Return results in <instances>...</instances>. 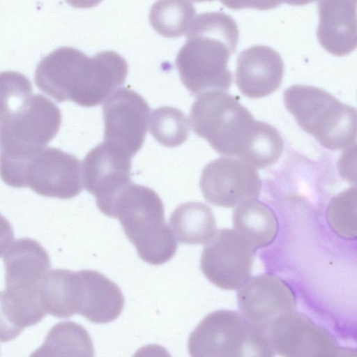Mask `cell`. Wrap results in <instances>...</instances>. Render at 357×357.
Returning a JSON list of instances; mask_svg holds the SVG:
<instances>
[{"instance_id": "22", "label": "cell", "mask_w": 357, "mask_h": 357, "mask_svg": "<svg viewBox=\"0 0 357 357\" xmlns=\"http://www.w3.org/2000/svg\"><path fill=\"white\" fill-rule=\"evenodd\" d=\"M196 15L189 0H157L151 6L149 22L160 35L176 38L188 30Z\"/></svg>"}, {"instance_id": "3", "label": "cell", "mask_w": 357, "mask_h": 357, "mask_svg": "<svg viewBox=\"0 0 357 357\" xmlns=\"http://www.w3.org/2000/svg\"><path fill=\"white\" fill-rule=\"evenodd\" d=\"M238 36L235 20L225 13L206 12L194 18L175 61L181 82L193 95L230 88L228 61Z\"/></svg>"}, {"instance_id": "11", "label": "cell", "mask_w": 357, "mask_h": 357, "mask_svg": "<svg viewBox=\"0 0 357 357\" xmlns=\"http://www.w3.org/2000/svg\"><path fill=\"white\" fill-rule=\"evenodd\" d=\"M261 181L254 167L241 159L220 158L203 169L199 186L210 204L225 208L259 196Z\"/></svg>"}, {"instance_id": "25", "label": "cell", "mask_w": 357, "mask_h": 357, "mask_svg": "<svg viewBox=\"0 0 357 357\" xmlns=\"http://www.w3.org/2000/svg\"><path fill=\"white\" fill-rule=\"evenodd\" d=\"M33 91L30 80L15 71L0 73V123L20 109Z\"/></svg>"}, {"instance_id": "2", "label": "cell", "mask_w": 357, "mask_h": 357, "mask_svg": "<svg viewBox=\"0 0 357 357\" xmlns=\"http://www.w3.org/2000/svg\"><path fill=\"white\" fill-rule=\"evenodd\" d=\"M128 73L126 61L116 52L102 51L90 57L77 48L61 47L40 61L35 84L59 102L91 107L122 86Z\"/></svg>"}, {"instance_id": "15", "label": "cell", "mask_w": 357, "mask_h": 357, "mask_svg": "<svg viewBox=\"0 0 357 357\" xmlns=\"http://www.w3.org/2000/svg\"><path fill=\"white\" fill-rule=\"evenodd\" d=\"M237 300L243 317L263 331L268 330L278 318L296 307L291 287L272 274L248 278L238 287Z\"/></svg>"}, {"instance_id": "16", "label": "cell", "mask_w": 357, "mask_h": 357, "mask_svg": "<svg viewBox=\"0 0 357 357\" xmlns=\"http://www.w3.org/2000/svg\"><path fill=\"white\" fill-rule=\"evenodd\" d=\"M284 63L278 52L265 45H255L238 56L236 84L251 98L267 96L281 85Z\"/></svg>"}, {"instance_id": "23", "label": "cell", "mask_w": 357, "mask_h": 357, "mask_svg": "<svg viewBox=\"0 0 357 357\" xmlns=\"http://www.w3.org/2000/svg\"><path fill=\"white\" fill-rule=\"evenodd\" d=\"M150 133L162 146L176 147L188 139L190 123L186 115L180 109L163 106L152 111Z\"/></svg>"}, {"instance_id": "18", "label": "cell", "mask_w": 357, "mask_h": 357, "mask_svg": "<svg viewBox=\"0 0 357 357\" xmlns=\"http://www.w3.org/2000/svg\"><path fill=\"white\" fill-rule=\"evenodd\" d=\"M317 35L321 46L337 56L350 54L357 45L356 0H319Z\"/></svg>"}, {"instance_id": "20", "label": "cell", "mask_w": 357, "mask_h": 357, "mask_svg": "<svg viewBox=\"0 0 357 357\" xmlns=\"http://www.w3.org/2000/svg\"><path fill=\"white\" fill-rule=\"evenodd\" d=\"M234 229L246 236L254 247L269 245L278 232V221L272 209L255 199L238 204L232 215Z\"/></svg>"}, {"instance_id": "21", "label": "cell", "mask_w": 357, "mask_h": 357, "mask_svg": "<svg viewBox=\"0 0 357 357\" xmlns=\"http://www.w3.org/2000/svg\"><path fill=\"white\" fill-rule=\"evenodd\" d=\"M91 338L86 329L73 321L54 325L31 356H93Z\"/></svg>"}, {"instance_id": "19", "label": "cell", "mask_w": 357, "mask_h": 357, "mask_svg": "<svg viewBox=\"0 0 357 357\" xmlns=\"http://www.w3.org/2000/svg\"><path fill=\"white\" fill-rule=\"evenodd\" d=\"M169 225L175 238L183 244H206L216 232L212 210L197 202L179 205L172 213Z\"/></svg>"}, {"instance_id": "10", "label": "cell", "mask_w": 357, "mask_h": 357, "mask_svg": "<svg viewBox=\"0 0 357 357\" xmlns=\"http://www.w3.org/2000/svg\"><path fill=\"white\" fill-rule=\"evenodd\" d=\"M149 114V105L139 93L117 89L102 107L104 142L134 156L144 144Z\"/></svg>"}, {"instance_id": "9", "label": "cell", "mask_w": 357, "mask_h": 357, "mask_svg": "<svg viewBox=\"0 0 357 357\" xmlns=\"http://www.w3.org/2000/svg\"><path fill=\"white\" fill-rule=\"evenodd\" d=\"M254 256V246L246 236L236 229H222L204 247L201 269L216 287L235 289L249 278Z\"/></svg>"}, {"instance_id": "6", "label": "cell", "mask_w": 357, "mask_h": 357, "mask_svg": "<svg viewBox=\"0 0 357 357\" xmlns=\"http://www.w3.org/2000/svg\"><path fill=\"white\" fill-rule=\"evenodd\" d=\"M287 110L323 146L341 150L355 144L357 112L320 88L295 84L284 92Z\"/></svg>"}, {"instance_id": "29", "label": "cell", "mask_w": 357, "mask_h": 357, "mask_svg": "<svg viewBox=\"0 0 357 357\" xmlns=\"http://www.w3.org/2000/svg\"><path fill=\"white\" fill-rule=\"evenodd\" d=\"M69 5L77 8H91L98 6L102 0H65Z\"/></svg>"}, {"instance_id": "12", "label": "cell", "mask_w": 357, "mask_h": 357, "mask_svg": "<svg viewBox=\"0 0 357 357\" xmlns=\"http://www.w3.org/2000/svg\"><path fill=\"white\" fill-rule=\"evenodd\" d=\"M3 262L4 291L9 297L26 305H42L40 287L50 270V261L41 245L28 238L17 239L7 250Z\"/></svg>"}, {"instance_id": "14", "label": "cell", "mask_w": 357, "mask_h": 357, "mask_svg": "<svg viewBox=\"0 0 357 357\" xmlns=\"http://www.w3.org/2000/svg\"><path fill=\"white\" fill-rule=\"evenodd\" d=\"M268 331L275 351L283 356L348 355L328 331L293 311L278 318Z\"/></svg>"}, {"instance_id": "31", "label": "cell", "mask_w": 357, "mask_h": 357, "mask_svg": "<svg viewBox=\"0 0 357 357\" xmlns=\"http://www.w3.org/2000/svg\"><path fill=\"white\" fill-rule=\"evenodd\" d=\"M195 2H198V3H200V2H205V1H214V0H192Z\"/></svg>"}, {"instance_id": "28", "label": "cell", "mask_w": 357, "mask_h": 357, "mask_svg": "<svg viewBox=\"0 0 357 357\" xmlns=\"http://www.w3.org/2000/svg\"><path fill=\"white\" fill-rule=\"evenodd\" d=\"M13 240L10 222L0 213V257L8 249Z\"/></svg>"}, {"instance_id": "24", "label": "cell", "mask_w": 357, "mask_h": 357, "mask_svg": "<svg viewBox=\"0 0 357 357\" xmlns=\"http://www.w3.org/2000/svg\"><path fill=\"white\" fill-rule=\"evenodd\" d=\"M356 188L351 187L339 193L330 202L326 218L331 228L344 238H356Z\"/></svg>"}, {"instance_id": "1", "label": "cell", "mask_w": 357, "mask_h": 357, "mask_svg": "<svg viewBox=\"0 0 357 357\" xmlns=\"http://www.w3.org/2000/svg\"><path fill=\"white\" fill-rule=\"evenodd\" d=\"M190 117L194 132L221 155L236 156L261 169L275 164L282 153L278 131L255 120L236 97L222 90L199 93Z\"/></svg>"}, {"instance_id": "27", "label": "cell", "mask_w": 357, "mask_h": 357, "mask_svg": "<svg viewBox=\"0 0 357 357\" xmlns=\"http://www.w3.org/2000/svg\"><path fill=\"white\" fill-rule=\"evenodd\" d=\"M227 8L231 10L252 8L266 10L275 8L273 0H220Z\"/></svg>"}, {"instance_id": "26", "label": "cell", "mask_w": 357, "mask_h": 357, "mask_svg": "<svg viewBox=\"0 0 357 357\" xmlns=\"http://www.w3.org/2000/svg\"><path fill=\"white\" fill-rule=\"evenodd\" d=\"M22 317L4 291H0V342H6L15 339L26 327Z\"/></svg>"}, {"instance_id": "13", "label": "cell", "mask_w": 357, "mask_h": 357, "mask_svg": "<svg viewBox=\"0 0 357 357\" xmlns=\"http://www.w3.org/2000/svg\"><path fill=\"white\" fill-rule=\"evenodd\" d=\"M131 156L107 142L96 146L83 160L82 178L99 210L108 215L120 190L130 181Z\"/></svg>"}, {"instance_id": "17", "label": "cell", "mask_w": 357, "mask_h": 357, "mask_svg": "<svg viewBox=\"0 0 357 357\" xmlns=\"http://www.w3.org/2000/svg\"><path fill=\"white\" fill-rule=\"evenodd\" d=\"M77 314L89 321L105 324L116 319L124 306L119 287L106 276L92 270L75 272Z\"/></svg>"}, {"instance_id": "8", "label": "cell", "mask_w": 357, "mask_h": 357, "mask_svg": "<svg viewBox=\"0 0 357 357\" xmlns=\"http://www.w3.org/2000/svg\"><path fill=\"white\" fill-rule=\"evenodd\" d=\"M82 178V164L76 156L59 149L45 147L17 169L8 185L29 187L42 196L67 199L81 192Z\"/></svg>"}, {"instance_id": "7", "label": "cell", "mask_w": 357, "mask_h": 357, "mask_svg": "<svg viewBox=\"0 0 357 357\" xmlns=\"http://www.w3.org/2000/svg\"><path fill=\"white\" fill-rule=\"evenodd\" d=\"M193 357L273 356L274 348L264 331L234 311L218 310L205 317L188 339Z\"/></svg>"}, {"instance_id": "5", "label": "cell", "mask_w": 357, "mask_h": 357, "mask_svg": "<svg viewBox=\"0 0 357 357\" xmlns=\"http://www.w3.org/2000/svg\"><path fill=\"white\" fill-rule=\"evenodd\" d=\"M61 123L59 108L42 94L0 123V177L4 181L56 136Z\"/></svg>"}, {"instance_id": "30", "label": "cell", "mask_w": 357, "mask_h": 357, "mask_svg": "<svg viewBox=\"0 0 357 357\" xmlns=\"http://www.w3.org/2000/svg\"><path fill=\"white\" fill-rule=\"evenodd\" d=\"M316 0H284V3L293 6L306 5Z\"/></svg>"}, {"instance_id": "4", "label": "cell", "mask_w": 357, "mask_h": 357, "mask_svg": "<svg viewBox=\"0 0 357 357\" xmlns=\"http://www.w3.org/2000/svg\"><path fill=\"white\" fill-rule=\"evenodd\" d=\"M108 216L119 219L143 261L160 265L174 255L176 240L165 222L163 203L153 190L130 182L115 197Z\"/></svg>"}]
</instances>
